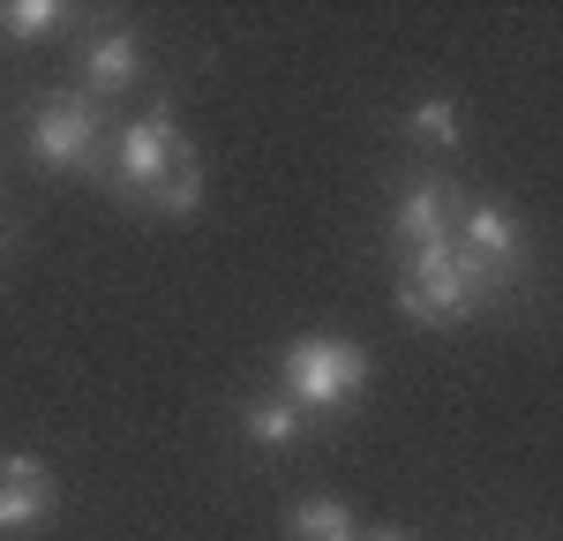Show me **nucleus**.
Segmentation results:
<instances>
[{"instance_id": "9b49d317", "label": "nucleus", "mask_w": 563, "mask_h": 541, "mask_svg": "<svg viewBox=\"0 0 563 541\" xmlns=\"http://www.w3.org/2000/svg\"><path fill=\"white\" fill-rule=\"evenodd\" d=\"M361 527H353V511L339 504V496H308V504H294V541H353Z\"/></svg>"}, {"instance_id": "423d86ee", "label": "nucleus", "mask_w": 563, "mask_h": 541, "mask_svg": "<svg viewBox=\"0 0 563 541\" xmlns=\"http://www.w3.org/2000/svg\"><path fill=\"white\" fill-rule=\"evenodd\" d=\"M459 188L443 174H421L406 180V196H398V211H390V241L413 256V249H435V241H451V225H459Z\"/></svg>"}, {"instance_id": "4468645a", "label": "nucleus", "mask_w": 563, "mask_h": 541, "mask_svg": "<svg viewBox=\"0 0 563 541\" xmlns=\"http://www.w3.org/2000/svg\"><path fill=\"white\" fill-rule=\"evenodd\" d=\"M353 541H406V534H398V527H384V534H353Z\"/></svg>"}, {"instance_id": "f8f14e48", "label": "nucleus", "mask_w": 563, "mask_h": 541, "mask_svg": "<svg viewBox=\"0 0 563 541\" xmlns=\"http://www.w3.org/2000/svg\"><path fill=\"white\" fill-rule=\"evenodd\" d=\"M60 23H68V8H60V0H8V8H0V31H8L15 45L53 38Z\"/></svg>"}, {"instance_id": "20e7f679", "label": "nucleus", "mask_w": 563, "mask_h": 541, "mask_svg": "<svg viewBox=\"0 0 563 541\" xmlns=\"http://www.w3.org/2000/svg\"><path fill=\"white\" fill-rule=\"evenodd\" d=\"M31 158H38L45 174H76V166H106V129H98V106L90 98H53L38 106V121H31Z\"/></svg>"}, {"instance_id": "ddd939ff", "label": "nucleus", "mask_w": 563, "mask_h": 541, "mask_svg": "<svg viewBox=\"0 0 563 541\" xmlns=\"http://www.w3.org/2000/svg\"><path fill=\"white\" fill-rule=\"evenodd\" d=\"M406 129H413V143H429V151H451V143H459V106L435 90V98H421V106L406 113Z\"/></svg>"}, {"instance_id": "1a4fd4ad", "label": "nucleus", "mask_w": 563, "mask_h": 541, "mask_svg": "<svg viewBox=\"0 0 563 541\" xmlns=\"http://www.w3.org/2000/svg\"><path fill=\"white\" fill-rule=\"evenodd\" d=\"M203 188H211V180H203V158L188 151V158H174V166L158 174V188L143 196V211H158V219H196V211H203Z\"/></svg>"}, {"instance_id": "7ed1b4c3", "label": "nucleus", "mask_w": 563, "mask_h": 541, "mask_svg": "<svg viewBox=\"0 0 563 541\" xmlns=\"http://www.w3.org/2000/svg\"><path fill=\"white\" fill-rule=\"evenodd\" d=\"M188 151H196V143L180 135L174 98H151L143 121H129V129L113 135V151H106V180H113L129 203H143V196L158 188V174H166L174 158H188Z\"/></svg>"}, {"instance_id": "f257e3e1", "label": "nucleus", "mask_w": 563, "mask_h": 541, "mask_svg": "<svg viewBox=\"0 0 563 541\" xmlns=\"http://www.w3.org/2000/svg\"><path fill=\"white\" fill-rule=\"evenodd\" d=\"M504 286H511V278H496L488 264H474L459 241H435V249H413V256H406V270H398V309L413 316V323L451 331V323H474Z\"/></svg>"}, {"instance_id": "6e6552de", "label": "nucleus", "mask_w": 563, "mask_h": 541, "mask_svg": "<svg viewBox=\"0 0 563 541\" xmlns=\"http://www.w3.org/2000/svg\"><path fill=\"white\" fill-rule=\"evenodd\" d=\"M135 76H143V45H135V31H98V38L84 45V90H90V106L135 90Z\"/></svg>"}, {"instance_id": "39448f33", "label": "nucleus", "mask_w": 563, "mask_h": 541, "mask_svg": "<svg viewBox=\"0 0 563 541\" xmlns=\"http://www.w3.org/2000/svg\"><path fill=\"white\" fill-rule=\"evenodd\" d=\"M451 241L488 264L496 278H519L526 270V219L511 203H496V196H481V203H459V225H451Z\"/></svg>"}, {"instance_id": "9d476101", "label": "nucleus", "mask_w": 563, "mask_h": 541, "mask_svg": "<svg viewBox=\"0 0 563 541\" xmlns=\"http://www.w3.org/2000/svg\"><path fill=\"white\" fill-rule=\"evenodd\" d=\"M241 429H249V444H263V451H294L308 437V413H294V406L271 391V399L241 406Z\"/></svg>"}, {"instance_id": "f03ea898", "label": "nucleus", "mask_w": 563, "mask_h": 541, "mask_svg": "<svg viewBox=\"0 0 563 541\" xmlns=\"http://www.w3.org/2000/svg\"><path fill=\"white\" fill-rule=\"evenodd\" d=\"M368 391V354L353 339H294L286 361H278V399L294 413H346L353 399Z\"/></svg>"}, {"instance_id": "0eeeda50", "label": "nucleus", "mask_w": 563, "mask_h": 541, "mask_svg": "<svg viewBox=\"0 0 563 541\" xmlns=\"http://www.w3.org/2000/svg\"><path fill=\"white\" fill-rule=\"evenodd\" d=\"M45 519H53V474H45L38 459L8 451V459H0V527H8V534H31Z\"/></svg>"}]
</instances>
